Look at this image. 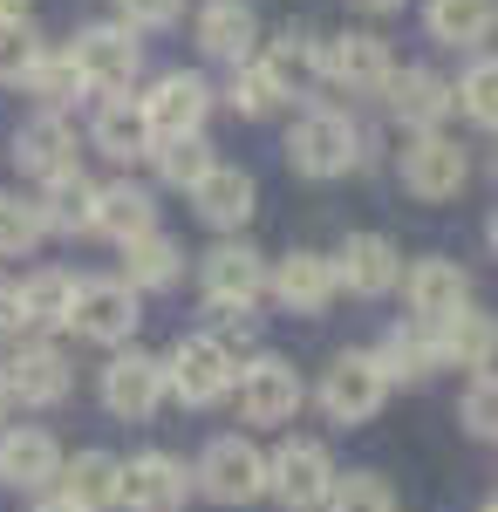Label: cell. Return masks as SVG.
<instances>
[{"instance_id":"35","label":"cell","mask_w":498,"mask_h":512,"mask_svg":"<svg viewBox=\"0 0 498 512\" xmlns=\"http://www.w3.org/2000/svg\"><path fill=\"white\" fill-rule=\"evenodd\" d=\"M451 96H458V110L478 123V130H498V48L471 55V69L451 82Z\"/></svg>"},{"instance_id":"2","label":"cell","mask_w":498,"mask_h":512,"mask_svg":"<svg viewBox=\"0 0 498 512\" xmlns=\"http://www.w3.org/2000/svg\"><path fill=\"white\" fill-rule=\"evenodd\" d=\"M192 492L212 499V506H253V499H267V451L239 431L212 437L192 465Z\"/></svg>"},{"instance_id":"32","label":"cell","mask_w":498,"mask_h":512,"mask_svg":"<svg viewBox=\"0 0 498 512\" xmlns=\"http://www.w3.org/2000/svg\"><path fill=\"white\" fill-rule=\"evenodd\" d=\"M69 308H76V274L41 267V274L21 280V321H28V328L55 335V328H69Z\"/></svg>"},{"instance_id":"12","label":"cell","mask_w":498,"mask_h":512,"mask_svg":"<svg viewBox=\"0 0 498 512\" xmlns=\"http://www.w3.org/2000/svg\"><path fill=\"white\" fill-rule=\"evenodd\" d=\"M137 287L130 280H76V308H69V328H76L82 342H96V349H123L130 335H137Z\"/></svg>"},{"instance_id":"17","label":"cell","mask_w":498,"mask_h":512,"mask_svg":"<svg viewBox=\"0 0 498 512\" xmlns=\"http://www.w3.org/2000/svg\"><path fill=\"white\" fill-rule=\"evenodd\" d=\"M403 301H410V321L437 328V321H451L458 308H471V274H464L458 260H444V253L410 260L403 267Z\"/></svg>"},{"instance_id":"1","label":"cell","mask_w":498,"mask_h":512,"mask_svg":"<svg viewBox=\"0 0 498 512\" xmlns=\"http://www.w3.org/2000/svg\"><path fill=\"white\" fill-rule=\"evenodd\" d=\"M362 151H369V144H362L355 117L335 110V103H307L301 117H294V130H287V164H294L301 178H314V185H328V178L355 171Z\"/></svg>"},{"instance_id":"33","label":"cell","mask_w":498,"mask_h":512,"mask_svg":"<svg viewBox=\"0 0 498 512\" xmlns=\"http://www.w3.org/2000/svg\"><path fill=\"white\" fill-rule=\"evenodd\" d=\"M226 103H232V117L267 123V117H280V103H287V82H280V76L267 69V62L253 55V62H239V69H232V82H226Z\"/></svg>"},{"instance_id":"36","label":"cell","mask_w":498,"mask_h":512,"mask_svg":"<svg viewBox=\"0 0 498 512\" xmlns=\"http://www.w3.org/2000/svg\"><path fill=\"white\" fill-rule=\"evenodd\" d=\"M41 55H48V41L35 21H0V89H21Z\"/></svg>"},{"instance_id":"19","label":"cell","mask_w":498,"mask_h":512,"mask_svg":"<svg viewBox=\"0 0 498 512\" xmlns=\"http://www.w3.org/2000/svg\"><path fill=\"white\" fill-rule=\"evenodd\" d=\"M185 499H192V472L171 451H137L123 465V492H116L123 512H185Z\"/></svg>"},{"instance_id":"34","label":"cell","mask_w":498,"mask_h":512,"mask_svg":"<svg viewBox=\"0 0 498 512\" xmlns=\"http://www.w3.org/2000/svg\"><path fill=\"white\" fill-rule=\"evenodd\" d=\"M21 89L35 96L41 110H55V117H62V110L76 103V96L89 89V82H82V69H76V55H69V48H48V55L35 62V76L21 82Z\"/></svg>"},{"instance_id":"23","label":"cell","mask_w":498,"mask_h":512,"mask_svg":"<svg viewBox=\"0 0 498 512\" xmlns=\"http://www.w3.org/2000/svg\"><path fill=\"white\" fill-rule=\"evenodd\" d=\"M14 164L28 171V178H69V171H82L76 164V130H69V117H55V110H35V117L14 130Z\"/></svg>"},{"instance_id":"11","label":"cell","mask_w":498,"mask_h":512,"mask_svg":"<svg viewBox=\"0 0 498 512\" xmlns=\"http://www.w3.org/2000/svg\"><path fill=\"white\" fill-rule=\"evenodd\" d=\"M267 253H253L246 239H219L205 260H198V287H205V301H212V315H239V308H253L260 294H267Z\"/></svg>"},{"instance_id":"38","label":"cell","mask_w":498,"mask_h":512,"mask_svg":"<svg viewBox=\"0 0 498 512\" xmlns=\"http://www.w3.org/2000/svg\"><path fill=\"white\" fill-rule=\"evenodd\" d=\"M41 239H48V226H41V205L21 192L0 198V253H35Z\"/></svg>"},{"instance_id":"45","label":"cell","mask_w":498,"mask_h":512,"mask_svg":"<svg viewBox=\"0 0 498 512\" xmlns=\"http://www.w3.org/2000/svg\"><path fill=\"white\" fill-rule=\"evenodd\" d=\"M348 7H362V14H396L403 0H348Z\"/></svg>"},{"instance_id":"26","label":"cell","mask_w":498,"mask_h":512,"mask_svg":"<svg viewBox=\"0 0 498 512\" xmlns=\"http://www.w3.org/2000/svg\"><path fill=\"white\" fill-rule=\"evenodd\" d=\"M89 144H96L103 158H116V164L151 158V123H144V110H137L130 96H103L96 117H89Z\"/></svg>"},{"instance_id":"18","label":"cell","mask_w":498,"mask_h":512,"mask_svg":"<svg viewBox=\"0 0 498 512\" xmlns=\"http://www.w3.org/2000/svg\"><path fill=\"white\" fill-rule=\"evenodd\" d=\"M328 260H335L342 294H355V301H383V294L403 287V253L383 233H348L342 253H328Z\"/></svg>"},{"instance_id":"6","label":"cell","mask_w":498,"mask_h":512,"mask_svg":"<svg viewBox=\"0 0 498 512\" xmlns=\"http://www.w3.org/2000/svg\"><path fill=\"white\" fill-rule=\"evenodd\" d=\"M314 76L328 82V89H348V96H383V82L396 76V55H389L383 35L342 28V35L314 41Z\"/></svg>"},{"instance_id":"13","label":"cell","mask_w":498,"mask_h":512,"mask_svg":"<svg viewBox=\"0 0 498 512\" xmlns=\"http://www.w3.org/2000/svg\"><path fill=\"white\" fill-rule=\"evenodd\" d=\"M0 390H7V403H21V410H55L62 396L76 390V369H69V355L41 335V342H21V349L0 362Z\"/></svg>"},{"instance_id":"24","label":"cell","mask_w":498,"mask_h":512,"mask_svg":"<svg viewBox=\"0 0 498 512\" xmlns=\"http://www.w3.org/2000/svg\"><path fill=\"white\" fill-rule=\"evenodd\" d=\"M430 335H437V362H444V369L485 376L498 362V315H485V308H458L451 321H437Z\"/></svg>"},{"instance_id":"4","label":"cell","mask_w":498,"mask_h":512,"mask_svg":"<svg viewBox=\"0 0 498 512\" xmlns=\"http://www.w3.org/2000/svg\"><path fill=\"white\" fill-rule=\"evenodd\" d=\"M164 376H171V396L185 410H212L239 383V355H232L226 335H185L178 349L164 355Z\"/></svg>"},{"instance_id":"40","label":"cell","mask_w":498,"mask_h":512,"mask_svg":"<svg viewBox=\"0 0 498 512\" xmlns=\"http://www.w3.org/2000/svg\"><path fill=\"white\" fill-rule=\"evenodd\" d=\"M328 512H396V499H389L383 472H348V478H335Z\"/></svg>"},{"instance_id":"46","label":"cell","mask_w":498,"mask_h":512,"mask_svg":"<svg viewBox=\"0 0 498 512\" xmlns=\"http://www.w3.org/2000/svg\"><path fill=\"white\" fill-rule=\"evenodd\" d=\"M0 21H28V0H0Z\"/></svg>"},{"instance_id":"8","label":"cell","mask_w":498,"mask_h":512,"mask_svg":"<svg viewBox=\"0 0 498 512\" xmlns=\"http://www.w3.org/2000/svg\"><path fill=\"white\" fill-rule=\"evenodd\" d=\"M335 478L342 472H335V458H328L321 437H287V444L267 458V492L287 512H321L328 492H335Z\"/></svg>"},{"instance_id":"25","label":"cell","mask_w":498,"mask_h":512,"mask_svg":"<svg viewBox=\"0 0 498 512\" xmlns=\"http://www.w3.org/2000/svg\"><path fill=\"white\" fill-rule=\"evenodd\" d=\"M423 28L444 48L485 55V41L498 35V0H423Z\"/></svg>"},{"instance_id":"5","label":"cell","mask_w":498,"mask_h":512,"mask_svg":"<svg viewBox=\"0 0 498 512\" xmlns=\"http://www.w3.org/2000/svg\"><path fill=\"white\" fill-rule=\"evenodd\" d=\"M232 403H239V424L280 431V424L301 417L307 383H301V369H294L287 355H253V362L239 369V383H232Z\"/></svg>"},{"instance_id":"37","label":"cell","mask_w":498,"mask_h":512,"mask_svg":"<svg viewBox=\"0 0 498 512\" xmlns=\"http://www.w3.org/2000/svg\"><path fill=\"white\" fill-rule=\"evenodd\" d=\"M151 164H157V178H164V185H178V192H192L198 178H205V171H212V144H205V137H178V144H151Z\"/></svg>"},{"instance_id":"39","label":"cell","mask_w":498,"mask_h":512,"mask_svg":"<svg viewBox=\"0 0 498 512\" xmlns=\"http://www.w3.org/2000/svg\"><path fill=\"white\" fill-rule=\"evenodd\" d=\"M458 417H464V431H471V437L498 444V369H485V376H471V383H464Z\"/></svg>"},{"instance_id":"43","label":"cell","mask_w":498,"mask_h":512,"mask_svg":"<svg viewBox=\"0 0 498 512\" xmlns=\"http://www.w3.org/2000/svg\"><path fill=\"white\" fill-rule=\"evenodd\" d=\"M28 321H21V287H7L0 280V335H21Z\"/></svg>"},{"instance_id":"16","label":"cell","mask_w":498,"mask_h":512,"mask_svg":"<svg viewBox=\"0 0 498 512\" xmlns=\"http://www.w3.org/2000/svg\"><path fill=\"white\" fill-rule=\"evenodd\" d=\"M267 294L287 308V315H321V308L342 294V280H335V260H328V253L294 246V253H280V260L267 267Z\"/></svg>"},{"instance_id":"10","label":"cell","mask_w":498,"mask_h":512,"mask_svg":"<svg viewBox=\"0 0 498 512\" xmlns=\"http://www.w3.org/2000/svg\"><path fill=\"white\" fill-rule=\"evenodd\" d=\"M137 110H144V123H151V144L205 137V117H212V82L192 76V69H164V76L137 96Z\"/></svg>"},{"instance_id":"21","label":"cell","mask_w":498,"mask_h":512,"mask_svg":"<svg viewBox=\"0 0 498 512\" xmlns=\"http://www.w3.org/2000/svg\"><path fill=\"white\" fill-rule=\"evenodd\" d=\"M62 478V444L41 431V424H7L0 431V485L7 492H48Z\"/></svg>"},{"instance_id":"42","label":"cell","mask_w":498,"mask_h":512,"mask_svg":"<svg viewBox=\"0 0 498 512\" xmlns=\"http://www.w3.org/2000/svg\"><path fill=\"white\" fill-rule=\"evenodd\" d=\"M116 21L123 28H171V21H185V0H116Z\"/></svg>"},{"instance_id":"50","label":"cell","mask_w":498,"mask_h":512,"mask_svg":"<svg viewBox=\"0 0 498 512\" xmlns=\"http://www.w3.org/2000/svg\"><path fill=\"white\" fill-rule=\"evenodd\" d=\"M492 171H498V151H492Z\"/></svg>"},{"instance_id":"7","label":"cell","mask_w":498,"mask_h":512,"mask_svg":"<svg viewBox=\"0 0 498 512\" xmlns=\"http://www.w3.org/2000/svg\"><path fill=\"white\" fill-rule=\"evenodd\" d=\"M103 410L116 424H151L157 410L171 403V376H164V355H144V349H116L103 362Z\"/></svg>"},{"instance_id":"20","label":"cell","mask_w":498,"mask_h":512,"mask_svg":"<svg viewBox=\"0 0 498 512\" xmlns=\"http://www.w3.org/2000/svg\"><path fill=\"white\" fill-rule=\"evenodd\" d=\"M192 41L212 55V62H253L260 55V14H253V0H205L192 14Z\"/></svg>"},{"instance_id":"3","label":"cell","mask_w":498,"mask_h":512,"mask_svg":"<svg viewBox=\"0 0 498 512\" xmlns=\"http://www.w3.org/2000/svg\"><path fill=\"white\" fill-rule=\"evenodd\" d=\"M389 369L376 362V349H342L328 369H321V390H314V403L328 410V424H342V431H355V424H369L376 410L389 403Z\"/></svg>"},{"instance_id":"44","label":"cell","mask_w":498,"mask_h":512,"mask_svg":"<svg viewBox=\"0 0 498 512\" xmlns=\"http://www.w3.org/2000/svg\"><path fill=\"white\" fill-rule=\"evenodd\" d=\"M35 512H82V506H76V499H62V492H41Z\"/></svg>"},{"instance_id":"31","label":"cell","mask_w":498,"mask_h":512,"mask_svg":"<svg viewBox=\"0 0 498 512\" xmlns=\"http://www.w3.org/2000/svg\"><path fill=\"white\" fill-rule=\"evenodd\" d=\"M376 362L389 369V383H423V376L444 369V362H437V335H430L423 321H396L383 335V349H376Z\"/></svg>"},{"instance_id":"22","label":"cell","mask_w":498,"mask_h":512,"mask_svg":"<svg viewBox=\"0 0 498 512\" xmlns=\"http://www.w3.org/2000/svg\"><path fill=\"white\" fill-rule=\"evenodd\" d=\"M253 205H260V185H253V171H239V164H212V171L192 185V212L226 239L253 219Z\"/></svg>"},{"instance_id":"14","label":"cell","mask_w":498,"mask_h":512,"mask_svg":"<svg viewBox=\"0 0 498 512\" xmlns=\"http://www.w3.org/2000/svg\"><path fill=\"white\" fill-rule=\"evenodd\" d=\"M396 171H403V192H410V198H423V205H444V198H458V192H464V178H471V158H464L458 137L430 130V137H410V144H403Z\"/></svg>"},{"instance_id":"29","label":"cell","mask_w":498,"mask_h":512,"mask_svg":"<svg viewBox=\"0 0 498 512\" xmlns=\"http://www.w3.org/2000/svg\"><path fill=\"white\" fill-rule=\"evenodd\" d=\"M116 280H130L137 294H157V287H178L185 280V246L171 233H144V239H130L123 246V274Z\"/></svg>"},{"instance_id":"48","label":"cell","mask_w":498,"mask_h":512,"mask_svg":"<svg viewBox=\"0 0 498 512\" xmlns=\"http://www.w3.org/2000/svg\"><path fill=\"white\" fill-rule=\"evenodd\" d=\"M478 512H498V492H492V499H485V506H478Z\"/></svg>"},{"instance_id":"27","label":"cell","mask_w":498,"mask_h":512,"mask_svg":"<svg viewBox=\"0 0 498 512\" xmlns=\"http://www.w3.org/2000/svg\"><path fill=\"white\" fill-rule=\"evenodd\" d=\"M96 233L116 239V246H130V239L157 233V198L144 192V185H130V178L96 185Z\"/></svg>"},{"instance_id":"41","label":"cell","mask_w":498,"mask_h":512,"mask_svg":"<svg viewBox=\"0 0 498 512\" xmlns=\"http://www.w3.org/2000/svg\"><path fill=\"white\" fill-rule=\"evenodd\" d=\"M260 62H267L273 76L287 82V96H294V82L314 76V35H294V28H287V35H273V48L260 55Z\"/></svg>"},{"instance_id":"28","label":"cell","mask_w":498,"mask_h":512,"mask_svg":"<svg viewBox=\"0 0 498 512\" xmlns=\"http://www.w3.org/2000/svg\"><path fill=\"white\" fill-rule=\"evenodd\" d=\"M55 492L76 499L82 512H110L116 492H123V458H110V451H76V458H62Z\"/></svg>"},{"instance_id":"30","label":"cell","mask_w":498,"mask_h":512,"mask_svg":"<svg viewBox=\"0 0 498 512\" xmlns=\"http://www.w3.org/2000/svg\"><path fill=\"white\" fill-rule=\"evenodd\" d=\"M35 205H41V226H48V233H62V239L96 233V185H89L82 171H69V178H48Z\"/></svg>"},{"instance_id":"9","label":"cell","mask_w":498,"mask_h":512,"mask_svg":"<svg viewBox=\"0 0 498 512\" xmlns=\"http://www.w3.org/2000/svg\"><path fill=\"white\" fill-rule=\"evenodd\" d=\"M69 55H76L82 82H89L96 96H123L130 82L144 76V41H137V28H123V21H89V28L69 41Z\"/></svg>"},{"instance_id":"47","label":"cell","mask_w":498,"mask_h":512,"mask_svg":"<svg viewBox=\"0 0 498 512\" xmlns=\"http://www.w3.org/2000/svg\"><path fill=\"white\" fill-rule=\"evenodd\" d=\"M485 239H492V253H498V205H492V219H485Z\"/></svg>"},{"instance_id":"15","label":"cell","mask_w":498,"mask_h":512,"mask_svg":"<svg viewBox=\"0 0 498 512\" xmlns=\"http://www.w3.org/2000/svg\"><path fill=\"white\" fill-rule=\"evenodd\" d=\"M383 110L403 123L410 137H430V130H444V123H451L458 96H451V82L437 76V69L410 62V69H396V76L383 82Z\"/></svg>"},{"instance_id":"49","label":"cell","mask_w":498,"mask_h":512,"mask_svg":"<svg viewBox=\"0 0 498 512\" xmlns=\"http://www.w3.org/2000/svg\"><path fill=\"white\" fill-rule=\"evenodd\" d=\"M0 424H7V390H0Z\"/></svg>"}]
</instances>
